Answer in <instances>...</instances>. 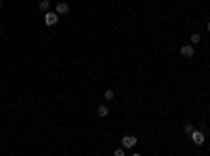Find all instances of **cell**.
I'll return each instance as SVG.
<instances>
[{"instance_id": "cell-1", "label": "cell", "mask_w": 210, "mask_h": 156, "mask_svg": "<svg viewBox=\"0 0 210 156\" xmlns=\"http://www.w3.org/2000/svg\"><path fill=\"white\" fill-rule=\"evenodd\" d=\"M44 23L48 25V27H53V25H57L59 23V13L55 11V13H44Z\"/></svg>"}, {"instance_id": "cell-2", "label": "cell", "mask_w": 210, "mask_h": 156, "mask_svg": "<svg viewBox=\"0 0 210 156\" xmlns=\"http://www.w3.org/2000/svg\"><path fill=\"white\" fill-rule=\"evenodd\" d=\"M189 137H191V141H193L196 145H202V144H204V139H206L204 131H196V129H193V133H191Z\"/></svg>"}, {"instance_id": "cell-3", "label": "cell", "mask_w": 210, "mask_h": 156, "mask_svg": "<svg viewBox=\"0 0 210 156\" xmlns=\"http://www.w3.org/2000/svg\"><path fill=\"white\" fill-rule=\"evenodd\" d=\"M137 141H139V139L132 137V135H124V137H122V145H124V148H135Z\"/></svg>"}, {"instance_id": "cell-4", "label": "cell", "mask_w": 210, "mask_h": 156, "mask_svg": "<svg viewBox=\"0 0 210 156\" xmlns=\"http://www.w3.org/2000/svg\"><path fill=\"white\" fill-rule=\"evenodd\" d=\"M181 55L191 59V57L196 55V51H193V44H183V47H181Z\"/></svg>"}, {"instance_id": "cell-5", "label": "cell", "mask_w": 210, "mask_h": 156, "mask_svg": "<svg viewBox=\"0 0 210 156\" xmlns=\"http://www.w3.org/2000/svg\"><path fill=\"white\" fill-rule=\"evenodd\" d=\"M55 11H57L59 15H67V13H70V4H67V2H59L57 6H55Z\"/></svg>"}, {"instance_id": "cell-6", "label": "cell", "mask_w": 210, "mask_h": 156, "mask_svg": "<svg viewBox=\"0 0 210 156\" xmlns=\"http://www.w3.org/2000/svg\"><path fill=\"white\" fill-rule=\"evenodd\" d=\"M48 9H50V0H40V2H38V11L48 13Z\"/></svg>"}, {"instance_id": "cell-7", "label": "cell", "mask_w": 210, "mask_h": 156, "mask_svg": "<svg viewBox=\"0 0 210 156\" xmlns=\"http://www.w3.org/2000/svg\"><path fill=\"white\" fill-rule=\"evenodd\" d=\"M97 114H99L101 118H105V116L109 114V108H107V106H99V108H97Z\"/></svg>"}, {"instance_id": "cell-8", "label": "cell", "mask_w": 210, "mask_h": 156, "mask_svg": "<svg viewBox=\"0 0 210 156\" xmlns=\"http://www.w3.org/2000/svg\"><path fill=\"white\" fill-rule=\"evenodd\" d=\"M200 40H202V36H200L198 32H193V34H191V38H189V42H191V44H198Z\"/></svg>"}, {"instance_id": "cell-9", "label": "cell", "mask_w": 210, "mask_h": 156, "mask_svg": "<svg viewBox=\"0 0 210 156\" xmlns=\"http://www.w3.org/2000/svg\"><path fill=\"white\" fill-rule=\"evenodd\" d=\"M183 131H185L187 135H191V133H193V124H189V122H187L185 127H183Z\"/></svg>"}, {"instance_id": "cell-10", "label": "cell", "mask_w": 210, "mask_h": 156, "mask_svg": "<svg viewBox=\"0 0 210 156\" xmlns=\"http://www.w3.org/2000/svg\"><path fill=\"white\" fill-rule=\"evenodd\" d=\"M114 95H116V93H114L111 89H107V91H105V99H114Z\"/></svg>"}, {"instance_id": "cell-11", "label": "cell", "mask_w": 210, "mask_h": 156, "mask_svg": "<svg viewBox=\"0 0 210 156\" xmlns=\"http://www.w3.org/2000/svg\"><path fill=\"white\" fill-rule=\"evenodd\" d=\"M114 154H116V156H124V148H118V150H114Z\"/></svg>"}, {"instance_id": "cell-12", "label": "cell", "mask_w": 210, "mask_h": 156, "mask_svg": "<svg viewBox=\"0 0 210 156\" xmlns=\"http://www.w3.org/2000/svg\"><path fill=\"white\" fill-rule=\"evenodd\" d=\"M206 27H208V32H210V23H208V25H206Z\"/></svg>"}, {"instance_id": "cell-13", "label": "cell", "mask_w": 210, "mask_h": 156, "mask_svg": "<svg viewBox=\"0 0 210 156\" xmlns=\"http://www.w3.org/2000/svg\"><path fill=\"white\" fill-rule=\"evenodd\" d=\"M0 36H2V30H0Z\"/></svg>"}, {"instance_id": "cell-14", "label": "cell", "mask_w": 210, "mask_h": 156, "mask_svg": "<svg viewBox=\"0 0 210 156\" xmlns=\"http://www.w3.org/2000/svg\"><path fill=\"white\" fill-rule=\"evenodd\" d=\"M0 9H2V2H0Z\"/></svg>"}]
</instances>
